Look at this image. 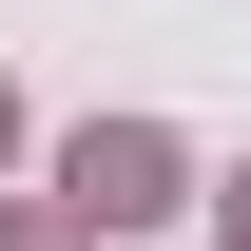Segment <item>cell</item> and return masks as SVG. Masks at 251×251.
<instances>
[{"label": "cell", "instance_id": "cell-1", "mask_svg": "<svg viewBox=\"0 0 251 251\" xmlns=\"http://www.w3.org/2000/svg\"><path fill=\"white\" fill-rule=\"evenodd\" d=\"M58 174H77V193H58L77 232H155V213H174V135H155V116H97Z\"/></svg>", "mask_w": 251, "mask_h": 251}, {"label": "cell", "instance_id": "cell-2", "mask_svg": "<svg viewBox=\"0 0 251 251\" xmlns=\"http://www.w3.org/2000/svg\"><path fill=\"white\" fill-rule=\"evenodd\" d=\"M0 251H77V213H0Z\"/></svg>", "mask_w": 251, "mask_h": 251}, {"label": "cell", "instance_id": "cell-3", "mask_svg": "<svg viewBox=\"0 0 251 251\" xmlns=\"http://www.w3.org/2000/svg\"><path fill=\"white\" fill-rule=\"evenodd\" d=\"M213 232H232V251H251V174H232V193H213Z\"/></svg>", "mask_w": 251, "mask_h": 251}, {"label": "cell", "instance_id": "cell-4", "mask_svg": "<svg viewBox=\"0 0 251 251\" xmlns=\"http://www.w3.org/2000/svg\"><path fill=\"white\" fill-rule=\"evenodd\" d=\"M0 135H20V97H0Z\"/></svg>", "mask_w": 251, "mask_h": 251}]
</instances>
